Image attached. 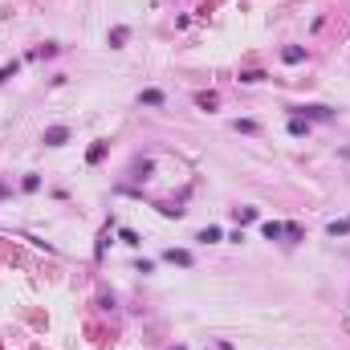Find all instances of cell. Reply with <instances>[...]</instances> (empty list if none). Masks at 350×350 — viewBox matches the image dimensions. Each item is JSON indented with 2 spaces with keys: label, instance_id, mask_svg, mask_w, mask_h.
<instances>
[{
  "label": "cell",
  "instance_id": "obj_1",
  "mask_svg": "<svg viewBox=\"0 0 350 350\" xmlns=\"http://www.w3.org/2000/svg\"><path fill=\"white\" fill-rule=\"evenodd\" d=\"M65 139H69V130H65V126H49V130H45V143H49V147H61Z\"/></svg>",
  "mask_w": 350,
  "mask_h": 350
},
{
  "label": "cell",
  "instance_id": "obj_2",
  "mask_svg": "<svg viewBox=\"0 0 350 350\" xmlns=\"http://www.w3.org/2000/svg\"><path fill=\"white\" fill-rule=\"evenodd\" d=\"M139 102H143V106H163V90H143Z\"/></svg>",
  "mask_w": 350,
  "mask_h": 350
},
{
  "label": "cell",
  "instance_id": "obj_3",
  "mask_svg": "<svg viewBox=\"0 0 350 350\" xmlns=\"http://www.w3.org/2000/svg\"><path fill=\"white\" fill-rule=\"evenodd\" d=\"M167 261H171V265H191V252H183V248H167Z\"/></svg>",
  "mask_w": 350,
  "mask_h": 350
},
{
  "label": "cell",
  "instance_id": "obj_4",
  "mask_svg": "<svg viewBox=\"0 0 350 350\" xmlns=\"http://www.w3.org/2000/svg\"><path fill=\"white\" fill-rule=\"evenodd\" d=\"M297 114H309V118H330L326 106H297Z\"/></svg>",
  "mask_w": 350,
  "mask_h": 350
},
{
  "label": "cell",
  "instance_id": "obj_5",
  "mask_svg": "<svg viewBox=\"0 0 350 350\" xmlns=\"http://www.w3.org/2000/svg\"><path fill=\"white\" fill-rule=\"evenodd\" d=\"M326 232H330V236H346V232H350V216H346V220H334Z\"/></svg>",
  "mask_w": 350,
  "mask_h": 350
},
{
  "label": "cell",
  "instance_id": "obj_6",
  "mask_svg": "<svg viewBox=\"0 0 350 350\" xmlns=\"http://www.w3.org/2000/svg\"><path fill=\"white\" fill-rule=\"evenodd\" d=\"M261 232L269 236V240H277V236H285V224H273V220H269V224H265Z\"/></svg>",
  "mask_w": 350,
  "mask_h": 350
},
{
  "label": "cell",
  "instance_id": "obj_7",
  "mask_svg": "<svg viewBox=\"0 0 350 350\" xmlns=\"http://www.w3.org/2000/svg\"><path fill=\"white\" fill-rule=\"evenodd\" d=\"M281 57L289 61V65H297V61L305 57V49H297V45H289V49H285V53H281Z\"/></svg>",
  "mask_w": 350,
  "mask_h": 350
},
{
  "label": "cell",
  "instance_id": "obj_8",
  "mask_svg": "<svg viewBox=\"0 0 350 350\" xmlns=\"http://www.w3.org/2000/svg\"><path fill=\"white\" fill-rule=\"evenodd\" d=\"M305 130H309V126H305V122H301V118L293 114V118H289V134H297V139H301V134H305Z\"/></svg>",
  "mask_w": 350,
  "mask_h": 350
},
{
  "label": "cell",
  "instance_id": "obj_9",
  "mask_svg": "<svg viewBox=\"0 0 350 350\" xmlns=\"http://www.w3.org/2000/svg\"><path fill=\"white\" fill-rule=\"evenodd\" d=\"M240 82H248V86H252V82H265V73H261V69H244V73H240Z\"/></svg>",
  "mask_w": 350,
  "mask_h": 350
},
{
  "label": "cell",
  "instance_id": "obj_10",
  "mask_svg": "<svg viewBox=\"0 0 350 350\" xmlns=\"http://www.w3.org/2000/svg\"><path fill=\"white\" fill-rule=\"evenodd\" d=\"M196 106H200V110H212V106H216V94H200Z\"/></svg>",
  "mask_w": 350,
  "mask_h": 350
},
{
  "label": "cell",
  "instance_id": "obj_11",
  "mask_svg": "<svg viewBox=\"0 0 350 350\" xmlns=\"http://www.w3.org/2000/svg\"><path fill=\"white\" fill-rule=\"evenodd\" d=\"M236 220H240V224H248V220H257V208H236Z\"/></svg>",
  "mask_w": 350,
  "mask_h": 350
},
{
  "label": "cell",
  "instance_id": "obj_12",
  "mask_svg": "<svg viewBox=\"0 0 350 350\" xmlns=\"http://www.w3.org/2000/svg\"><path fill=\"white\" fill-rule=\"evenodd\" d=\"M122 41H126V25H118L114 33H110V45H114V49H118V45H122Z\"/></svg>",
  "mask_w": 350,
  "mask_h": 350
},
{
  "label": "cell",
  "instance_id": "obj_13",
  "mask_svg": "<svg viewBox=\"0 0 350 350\" xmlns=\"http://www.w3.org/2000/svg\"><path fill=\"white\" fill-rule=\"evenodd\" d=\"M102 155H106V143H94V147H90V163H98Z\"/></svg>",
  "mask_w": 350,
  "mask_h": 350
},
{
  "label": "cell",
  "instance_id": "obj_14",
  "mask_svg": "<svg viewBox=\"0 0 350 350\" xmlns=\"http://www.w3.org/2000/svg\"><path fill=\"white\" fill-rule=\"evenodd\" d=\"M16 69H21V65H16V61H12V65H0V82H8V77H12V73H16Z\"/></svg>",
  "mask_w": 350,
  "mask_h": 350
},
{
  "label": "cell",
  "instance_id": "obj_15",
  "mask_svg": "<svg viewBox=\"0 0 350 350\" xmlns=\"http://www.w3.org/2000/svg\"><path fill=\"white\" fill-rule=\"evenodd\" d=\"M208 350H232V346H228V342H216V346H208Z\"/></svg>",
  "mask_w": 350,
  "mask_h": 350
}]
</instances>
